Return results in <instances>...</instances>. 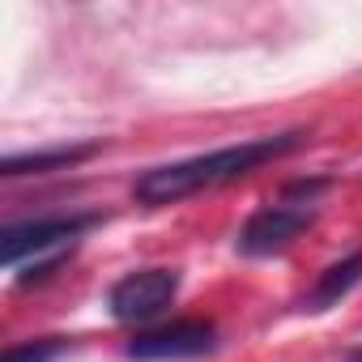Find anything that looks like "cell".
I'll use <instances>...</instances> for the list:
<instances>
[{"label":"cell","mask_w":362,"mask_h":362,"mask_svg":"<svg viewBox=\"0 0 362 362\" xmlns=\"http://www.w3.org/2000/svg\"><path fill=\"white\" fill-rule=\"evenodd\" d=\"M298 145H303V132H277V136L239 141V145H226V149H214V153H197V158H184V162L153 166L132 184V192H136L141 205H170V201L222 188L230 179H243V175L260 170L264 162L286 158Z\"/></svg>","instance_id":"6da1fadb"},{"label":"cell","mask_w":362,"mask_h":362,"mask_svg":"<svg viewBox=\"0 0 362 362\" xmlns=\"http://www.w3.org/2000/svg\"><path fill=\"white\" fill-rule=\"evenodd\" d=\"M218 345V328L205 320H179V324H162L149 332H136L128 341V358L136 362H188V358H205Z\"/></svg>","instance_id":"5b68a950"},{"label":"cell","mask_w":362,"mask_h":362,"mask_svg":"<svg viewBox=\"0 0 362 362\" xmlns=\"http://www.w3.org/2000/svg\"><path fill=\"white\" fill-rule=\"evenodd\" d=\"M358 281H362V252H354V256H345L341 264L324 269L320 281L311 286V294H303V311H328V307H337Z\"/></svg>","instance_id":"8992f818"},{"label":"cell","mask_w":362,"mask_h":362,"mask_svg":"<svg viewBox=\"0 0 362 362\" xmlns=\"http://www.w3.org/2000/svg\"><path fill=\"white\" fill-rule=\"evenodd\" d=\"M179 294V273L175 269H136L111 286V315L124 324H145L162 315Z\"/></svg>","instance_id":"277c9868"},{"label":"cell","mask_w":362,"mask_h":362,"mask_svg":"<svg viewBox=\"0 0 362 362\" xmlns=\"http://www.w3.org/2000/svg\"><path fill=\"white\" fill-rule=\"evenodd\" d=\"M320 188H324V179H311V184H294V188L286 192V201L256 209V214L243 222L235 247H239L243 256H273V252H286V247H290L311 222H315V205H311V197H315Z\"/></svg>","instance_id":"3957f363"},{"label":"cell","mask_w":362,"mask_h":362,"mask_svg":"<svg viewBox=\"0 0 362 362\" xmlns=\"http://www.w3.org/2000/svg\"><path fill=\"white\" fill-rule=\"evenodd\" d=\"M349 362H362V349H354V354H349Z\"/></svg>","instance_id":"9c48e42d"},{"label":"cell","mask_w":362,"mask_h":362,"mask_svg":"<svg viewBox=\"0 0 362 362\" xmlns=\"http://www.w3.org/2000/svg\"><path fill=\"white\" fill-rule=\"evenodd\" d=\"M60 354V341H35V345H18L5 354V362H52Z\"/></svg>","instance_id":"ba28073f"},{"label":"cell","mask_w":362,"mask_h":362,"mask_svg":"<svg viewBox=\"0 0 362 362\" xmlns=\"http://www.w3.org/2000/svg\"><path fill=\"white\" fill-rule=\"evenodd\" d=\"M98 218L94 214H73V218H39V222H22V226H5L0 235V260L9 269H18L26 256L35 260L26 277H18L22 286L30 277H47L81 239V230H90Z\"/></svg>","instance_id":"7a4b0ae2"},{"label":"cell","mask_w":362,"mask_h":362,"mask_svg":"<svg viewBox=\"0 0 362 362\" xmlns=\"http://www.w3.org/2000/svg\"><path fill=\"white\" fill-rule=\"evenodd\" d=\"M98 153V145H60V149H35V153H13V158H5V170L9 179H18V175H47V170H69V166H77V162H86V158H94Z\"/></svg>","instance_id":"52a82bcc"}]
</instances>
